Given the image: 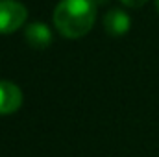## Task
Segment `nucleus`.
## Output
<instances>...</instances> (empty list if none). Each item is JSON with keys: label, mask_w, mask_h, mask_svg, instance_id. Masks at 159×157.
<instances>
[{"label": "nucleus", "mask_w": 159, "mask_h": 157, "mask_svg": "<svg viewBox=\"0 0 159 157\" xmlns=\"http://www.w3.org/2000/svg\"><path fill=\"white\" fill-rule=\"evenodd\" d=\"M128 7H143L148 0H122Z\"/></svg>", "instance_id": "obj_6"}, {"label": "nucleus", "mask_w": 159, "mask_h": 157, "mask_svg": "<svg viewBox=\"0 0 159 157\" xmlns=\"http://www.w3.org/2000/svg\"><path fill=\"white\" fill-rule=\"evenodd\" d=\"M129 17L120 9H111L104 17V28L109 35H126L129 32Z\"/></svg>", "instance_id": "obj_4"}, {"label": "nucleus", "mask_w": 159, "mask_h": 157, "mask_svg": "<svg viewBox=\"0 0 159 157\" xmlns=\"http://www.w3.org/2000/svg\"><path fill=\"white\" fill-rule=\"evenodd\" d=\"M24 37H26V43H28L32 48H39V50L50 46V43H52V34H50L48 26L43 24V22H34V24H30V26L26 28V32H24Z\"/></svg>", "instance_id": "obj_5"}, {"label": "nucleus", "mask_w": 159, "mask_h": 157, "mask_svg": "<svg viewBox=\"0 0 159 157\" xmlns=\"http://www.w3.org/2000/svg\"><path fill=\"white\" fill-rule=\"evenodd\" d=\"M96 19L94 0H61L54 9L56 30L69 39L87 35Z\"/></svg>", "instance_id": "obj_1"}, {"label": "nucleus", "mask_w": 159, "mask_h": 157, "mask_svg": "<svg viewBox=\"0 0 159 157\" xmlns=\"http://www.w3.org/2000/svg\"><path fill=\"white\" fill-rule=\"evenodd\" d=\"M22 105V91L13 81L0 79V115H11Z\"/></svg>", "instance_id": "obj_3"}, {"label": "nucleus", "mask_w": 159, "mask_h": 157, "mask_svg": "<svg viewBox=\"0 0 159 157\" xmlns=\"http://www.w3.org/2000/svg\"><path fill=\"white\" fill-rule=\"evenodd\" d=\"M156 7H157V13H159V0H156Z\"/></svg>", "instance_id": "obj_7"}, {"label": "nucleus", "mask_w": 159, "mask_h": 157, "mask_svg": "<svg viewBox=\"0 0 159 157\" xmlns=\"http://www.w3.org/2000/svg\"><path fill=\"white\" fill-rule=\"evenodd\" d=\"M28 11L17 0H0V34H13L26 22Z\"/></svg>", "instance_id": "obj_2"}]
</instances>
